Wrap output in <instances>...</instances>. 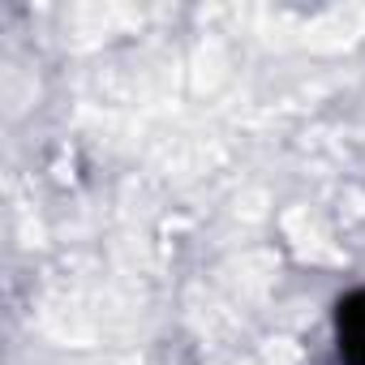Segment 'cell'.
<instances>
[{"mask_svg":"<svg viewBox=\"0 0 365 365\" xmlns=\"http://www.w3.org/2000/svg\"><path fill=\"white\" fill-rule=\"evenodd\" d=\"M335 348H339V365H365V288L339 297V305H335Z\"/></svg>","mask_w":365,"mask_h":365,"instance_id":"obj_1","label":"cell"}]
</instances>
